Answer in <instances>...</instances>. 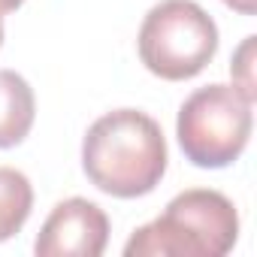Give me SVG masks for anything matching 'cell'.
Returning <instances> with one entry per match:
<instances>
[{"label":"cell","mask_w":257,"mask_h":257,"mask_svg":"<svg viewBox=\"0 0 257 257\" xmlns=\"http://www.w3.org/2000/svg\"><path fill=\"white\" fill-rule=\"evenodd\" d=\"M167 161L161 124L140 109L100 115L82 140V170L88 182L118 200L152 194L167 173Z\"/></svg>","instance_id":"1"},{"label":"cell","mask_w":257,"mask_h":257,"mask_svg":"<svg viewBox=\"0 0 257 257\" xmlns=\"http://www.w3.org/2000/svg\"><path fill=\"white\" fill-rule=\"evenodd\" d=\"M239 239V212L212 188L176 194L164 215L140 227L124 245L127 257H224Z\"/></svg>","instance_id":"2"},{"label":"cell","mask_w":257,"mask_h":257,"mask_svg":"<svg viewBox=\"0 0 257 257\" xmlns=\"http://www.w3.org/2000/svg\"><path fill=\"white\" fill-rule=\"evenodd\" d=\"M143 67L167 82L200 76L218 52V25L194 0L155 4L137 37Z\"/></svg>","instance_id":"3"},{"label":"cell","mask_w":257,"mask_h":257,"mask_svg":"<svg viewBox=\"0 0 257 257\" xmlns=\"http://www.w3.org/2000/svg\"><path fill=\"white\" fill-rule=\"evenodd\" d=\"M251 100L236 85L197 88L179 109L176 137L185 158L200 170H224L239 161L251 140Z\"/></svg>","instance_id":"4"},{"label":"cell","mask_w":257,"mask_h":257,"mask_svg":"<svg viewBox=\"0 0 257 257\" xmlns=\"http://www.w3.org/2000/svg\"><path fill=\"white\" fill-rule=\"evenodd\" d=\"M109 230V215L97 203L70 197L52 209L34 251L37 257H100L106 251Z\"/></svg>","instance_id":"5"},{"label":"cell","mask_w":257,"mask_h":257,"mask_svg":"<svg viewBox=\"0 0 257 257\" xmlns=\"http://www.w3.org/2000/svg\"><path fill=\"white\" fill-rule=\"evenodd\" d=\"M37 118V97L25 76L0 70V149L25 143Z\"/></svg>","instance_id":"6"},{"label":"cell","mask_w":257,"mask_h":257,"mask_svg":"<svg viewBox=\"0 0 257 257\" xmlns=\"http://www.w3.org/2000/svg\"><path fill=\"white\" fill-rule=\"evenodd\" d=\"M34 209L31 179L13 167H0V242L13 239Z\"/></svg>","instance_id":"7"},{"label":"cell","mask_w":257,"mask_h":257,"mask_svg":"<svg viewBox=\"0 0 257 257\" xmlns=\"http://www.w3.org/2000/svg\"><path fill=\"white\" fill-rule=\"evenodd\" d=\"M254 43L257 37H245L242 46L236 49L233 55V64H230V73H233V85L254 103Z\"/></svg>","instance_id":"8"},{"label":"cell","mask_w":257,"mask_h":257,"mask_svg":"<svg viewBox=\"0 0 257 257\" xmlns=\"http://www.w3.org/2000/svg\"><path fill=\"white\" fill-rule=\"evenodd\" d=\"M230 10H236L239 16H254L257 13V0H224Z\"/></svg>","instance_id":"9"},{"label":"cell","mask_w":257,"mask_h":257,"mask_svg":"<svg viewBox=\"0 0 257 257\" xmlns=\"http://www.w3.org/2000/svg\"><path fill=\"white\" fill-rule=\"evenodd\" d=\"M22 4H25V0H0V16H7V13H16Z\"/></svg>","instance_id":"10"},{"label":"cell","mask_w":257,"mask_h":257,"mask_svg":"<svg viewBox=\"0 0 257 257\" xmlns=\"http://www.w3.org/2000/svg\"><path fill=\"white\" fill-rule=\"evenodd\" d=\"M0 46H4V16H0Z\"/></svg>","instance_id":"11"}]
</instances>
